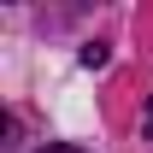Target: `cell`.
<instances>
[{"instance_id":"obj_1","label":"cell","mask_w":153,"mask_h":153,"mask_svg":"<svg viewBox=\"0 0 153 153\" xmlns=\"http://www.w3.org/2000/svg\"><path fill=\"white\" fill-rule=\"evenodd\" d=\"M82 65H88V71H100V65H106V47H100V41H88V47H82Z\"/></svg>"},{"instance_id":"obj_2","label":"cell","mask_w":153,"mask_h":153,"mask_svg":"<svg viewBox=\"0 0 153 153\" xmlns=\"http://www.w3.org/2000/svg\"><path fill=\"white\" fill-rule=\"evenodd\" d=\"M41 153H88V147H76V141H47Z\"/></svg>"},{"instance_id":"obj_3","label":"cell","mask_w":153,"mask_h":153,"mask_svg":"<svg viewBox=\"0 0 153 153\" xmlns=\"http://www.w3.org/2000/svg\"><path fill=\"white\" fill-rule=\"evenodd\" d=\"M147 130H153V100H147Z\"/></svg>"}]
</instances>
